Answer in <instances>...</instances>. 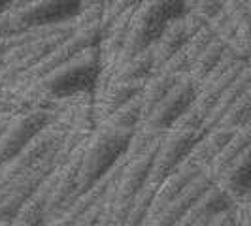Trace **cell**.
<instances>
[{"label": "cell", "mask_w": 251, "mask_h": 226, "mask_svg": "<svg viewBox=\"0 0 251 226\" xmlns=\"http://www.w3.org/2000/svg\"><path fill=\"white\" fill-rule=\"evenodd\" d=\"M100 75V57L99 47L83 53L72 63L34 83L32 87L40 96L53 102L61 108V112L93 100L95 87Z\"/></svg>", "instance_id": "1"}, {"label": "cell", "mask_w": 251, "mask_h": 226, "mask_svg": "<svg viewBox=\"0 0 251 226\" xmlns=\"http://www.w3.org/2000/svg\"><path fill=\"white\" fill-rule=\"evenodd\" d=\"M134 132H121L100 125L87 139L77 172V194H85L126 157Z\"/></svg>", "instance_id": "2"}, {"label": "cell", "mask_w": 251, "mask_h": 226, "mask_svg": "<svg viewBox=\"0 0 251 226\" xmlns=\"http://www.w3.org/2000/svg\"><path fill=\"white\" fill-rule=\"evenodd\" d=\"M185 13L187 8L183 0H146L132 17L125 49L115 70L128 63L130 59L142 55L144 51L151 49L164 32V28Z\"/></svg>", "instance_id": "3"}, {"label": "cell", "mask_w": 251, "mask_h": 226, "mask_svg": "<svg viewBox=\"0 0 251 226\" xmlns=\"http://www.w3.org/2000/svg\"><path fill=\"white\" fill-rule=\"evenodd\" d=\"M81 12V0H36L19 10H8L17 34L38 28L64 25L74 21Z\"/></svg>", "instance_id": "4"}, {"label": "cell", "mask_w": 251, "mask_h": 226, "mask_svg": "<svg viewBox=\"0 0 251 226\" xmlns=\"http://www.w3.org/2000/svg\"><path fill=\"white\" fill-rule=\"evenodd\" d=\"M55 119L57 113L46 110H32L12 117L0 134V168L13 160Z\"/></svg>", "instance_id": "5"}, {"label": "cell", "mask_w": 251, "mask_h": 226, "mask_svg": "<svg viewBox=\"0 0 251 226\" xmlns=\"http://www.w3.org/2000/svg\"><path fill=\"white\" fill-rule=\"evenodd\" d=\"M197 98V87L193 85V81L187 75H183L176 83V87L172 89L163 102H159V106L150 113V117L142 123V130H148L151 134H166L170 132V128L176 125L177 119L189 110V106Z\"/></svg>", "instance_id": "6"}, {"label": "cell", "mask_w": 251, "mask_h": 226, "mask_svg": "<svg viewBox=\"0 0 251 226\" xmlns=\"http://www.w3.org/2000/svg\"><path fill=\"white\" fill-rule=\"evenodd\" d=\"M199 138H201L199 134L181 132V130H170V132H166L163 138H161V141H159L157 153L153 157V164H151L148 183L159 185L174 168H177L179 164L185 162L187 155L191 153L193 145L197 143Z\"/></svg>", "instance_id": "7"}, {"label": "cell", "mask_w": 251, "mask_h": 226, "mask_svg": "<svg viewBox=\"0 0 251 226\" xmlns=\"http://www.w3.org/2000/svg\"><path fill=\"white\" fill-rule=\"evenodd\" d=\"M214 179L208 176L206 170H202L199 176L195 177L187 187L181 190V194L177 196L174 202H170L166 207L159 215L151 217L148 223H144L146 226H176L187 211L201 200L202 196L214 187Z\"/></svg>", "instance_id": "8"}, {"label": "cell", "mask_w": 251, "mask_h": 226, "mask_svg": "<svg viewBox=\"0 0 251 226\" xmlns=\"http://www.w3.org/2000/svg\"><path fill=\"white\" fill-rule=\"evenodd\" d=\"M201 172H202L201 168L191 166V164H187V162L179 164L177 168H174V170L157 185L155 198H153V203H151V211H150L148 221H150L151 217L161 213L170 202L176 200L177 196L181 194V190L187 187L189 183L199 176ZM148 221H146V223H148Z\"/></svg>", "instance_id": "9"}, {"label": "cell", "mask_w": 251, "mask_h": 226, "mask_svg": "<svg viewBox=\"0 0 251 226\" xmlns=\"http://www.w3.org/2000/svg\"><path fill=\"white\" fill-rule=\"evenodd\" d=\"M250 145H251V126H246V128L238 130L232 138L228 139V143L221 149V153L206 168L208 176L214 179L215 185L219 183V179L225 176L226 172L238 162L246 153H250Z\"/></svg>", "instance_id": "10"}, {"label": "cell", "mask_w": 251, "mask_h": 226, "mask_svg": "<svg viewBox=\"0 0 251 226\" xmlns=\"http://www.w3.org/2000/svg\"><path fill=\"white\" fill-rule=\"evenodd\" d=\"M191 38L193 36H191L187 25H185V15H181L179 19L172 21L170 25L164 28V32L159 36V40L155 42V45L151 47L153 57H155L157 72L187 44Z\"/></svg>", "instance_id": "11"}, {"label": "cell", "mask_w": 251, "mask_h": 226, "mask_svg": "<svg viewBox=\"0 0 251 226\" xmlns=\"http://www.w3.org/2000/svg\"><path fill=\"white\" fill-rule=\"evenodd\" d=\"M234 134L226 132V130H221V128L206 130L201 138L197 139V143L193 145V149L187 155L185 162L191 164V166H197L201 170H206Z\"/></svg>", "instance_id": "12"}, {"label": "cell", "mask_w": 251, "mask_h": 226, "mask_svg": "<svg viewBox=\"0 0 251 226\" xmlns=\"http://www.w3.org/2000/svg\"><path fill=\"white\" fill-rule=\"evenodd\" d=\"M219 187L234 200V203H248L250 202L251 187V155L246 153L238 162L234 164L225 176L219 179Z\"/></svg>", "instance_id": "13"}, {"label": "cell", "mask_w": 251, "mask_h": 226, "mask_svg": "<svg viewBox=\"0 0 251 226\" xmlns=\"http://www.w3.org/2000/svg\"><path fill=\"white\" fill-rule=\"evenodd\" d=\"M155 72H157L155 57H153V51L148 49V51H144L142 55H138V57L130 59V61L125 63L123 66H119L112 74L110 81L104 85V89L110 87V85H119V83H146ZM104 89H102V90H104ZM95 96H97V94H95Z\"/></svg>", "instance_id": "14"}, {"label": "cell", "mask_w": 251, "mask_h": 226, "mask_svg": "<svg viewBox=\"0 0 251 226\" xmlns=\"http://www.w3.org/2000/svg\"><path fill=\"white\" fill-rule=\"evenodd\" d=\"M183 77V75H181ZM179 75L168 74L164 70H159L151 75L150 79L144 83V89H142V115H144V121L150 117V113L159 106V102H163V98L176 87V83L181 79ZM142 121V123H144Z\"/></svg>", "instance_id": "15"}, {"label": "cell", "mask_w": 251, "mask_h": 226, "mask_svg": "<svg viewBox=\"0 0 251 226\" xmlns=\"http://www.w3.org/2000/svg\"><path fill=\"white\" fill-rule=\"evenodd\" d=\"M226 49H228V44H225L223 40L217 38L214 44L195 61V64L191 66V70H189V74H187V77L193 81L195 87L199 89L202 83L212 75V72H214L215 68L221 64V61L225 59Z\"/></svg>", "instance_id": "16"}, {"label": "cell", "mask_w": 251, "mask_h": 226, "mask_svg": "<svg viewBox=\"0 0 251 226\" xmlns=\"http://www.w3.org/2000/svg\"><path fill=\"white\" fill-rule=\"evenodd\" d=\"M246 90H251V77H250V68L244 72V74L240 75L238 79L230 85V87L225 90V94L219 98V102L214 106V110L208 113V117H206V123H204V130H212L217 126V123L221 121V117L228 112V108L234 104V102L238 100L240 96L246 92Z\"/></svg>", "instance_id": "17"}, {"label": "cell", "mask_w": 251, "mask_h": 226, "mask_svg": "<svg viewBox=\"0 0 251 226\" xmlns=\"http://www.w3.org/2000/svg\"><path fill=\"white\" fill-rule=\"evenodd\" d=\"M144 121L142 115V98H134L123 108H119L115 113H112L102 125L113 128V130H121V132H136Z\"/></svg>", "instance_id": "18"}, {"label": "cell", "mask_w": 251, "mask_h": 226, "mask_svg": "<svg viewBox=\"0 0 251 226\" xmlns=\"http://www.w3.org/2000/svg\"><path fill=\"white\" fill-rule=\"evenodd\" d=\"M246 126H251V90H246L238 100L234 102L228 112L221 117L215 128H221L226 132H238Z\"/></svg>", "instance_id": "19"}, {"label": "cell", "mask_w": 251, "mask_h": 226, "mask_svg": "<svg viewBox=\"0 0 251 226\" xmlns=\"http://www.w3.org/2000/svg\"><path fill=\"white\" fill-rule=\"evenodd\" d=\"M155 190H157V185L146 183L144 188L132 198L128 213H126L125 226H142L148 221L151 211V203H153V198H155Z\"/></svg>", "instance_id": "20"}, {"label": "cell", "mask_w": 251, "mask_h": 226, "mask_svg": "<svg viewBox=\"0 0 251 226\" xmlns=\"http://www.w3.org/2000/svg\"><path fill=\"white\" fill-rule=\"evenodd\" d=\"M146 0H106L100 15V30L113 25L121 15L138 10Z\"/></svg>", "instance_id": "21"}, {"label": "cell", "mask_w": 251, "mask_h": 226, "mask_svg": "<svg viewBox=\"0 0 251 226\" xmlns=\"http://www.w3.org/2000/svg\"><path fill=\"white\" fill-rule=\"evenodd\" d=\"M221 10H223V6H221L219 0H204V2H201L199 6H195V8L189 10V12H193L195 15H199L202 21L210 23L212 19H215V17L221 13Z\"/></svg>", "instance_id": "22"}, {"label": "cell", "mask_w": 251, "mask_h": 226, "mask_svg": "<svg viewBox=\"0 0 251 226\" xmlns=\"http://www.w3.org/2000/svg\"><path fill=\"white\" fill-rule=\"evenodd\" d=\"M106 4V0H81V12L87 10H102Z\"/></svg>", "instance_id": "23"}, {"label": "cell", "mask_w": 251, "mask_h": 226, "mask_svg": "<svg viewBox=\"0 0 251 226\" xmlns=\"http://www.w3.org/2000/svg\"><path fill=\"white\" fill-rule=\"evenodd\" d=\"M13 0H0V15L4 12H8L10 8H12Z\"/></svg>", "instance_id": "24"}, {"label": "cell", "mask_w": 251, "mask_h": 226, "mask_svg": "<svg viewBox=\"0 0 251 226\" xmlns=\"http://www.w3.org/2000/svg\"><path fill=\"white\" fill-rule=\"evenodd\" d=\"M201 2H204V0H183V4H185V8H187V12L189 10H193L195 6H199Z\"/></svg>", "instance_id": "25"}, {"label": "cell", "mask_w": 251, "mask_h": 226, "mask_svg": "<svg viewBox=\"0 0 251 226\" xmlns=\"http://www.w3.org/2000/svg\"><path fill=\"white\" fill-rule=\"evenodd\" d=\"M219 2H221V6H225V4L228 2V0H219Z\"/></svg>", "instance_id": "26"}, {"label": "cell", "mask_w": 251, "mask_h": 226, "mask_svg": "<svg viewBox=\"0 0 251 226\" xmlns=\"http://www.w3.org/2000/svg\"><path fill=\"white\" fill-rule=\"evenodd\" d=\"M242 2H248V4H250V0H242Z\"/></svg>", "instance_id": "27"}]
</instances>
